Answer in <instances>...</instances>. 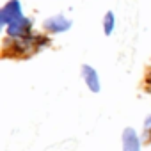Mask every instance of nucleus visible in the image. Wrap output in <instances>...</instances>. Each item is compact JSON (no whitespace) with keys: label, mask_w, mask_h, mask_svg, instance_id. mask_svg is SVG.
Segmentation results:
<instances>
[{"label":"nucleus","mask_w":151,"mask_h":151,"mask_svg":"<svg viewBox=\"0 0 151 151\" xmlns=\"http://www.w3.org/2000/svg\"><path fill=\"white\" fill-rule=\"evenodd\" d=\"M144 128H146V132H151V114L146 117V123H144Z\"/></svg>","instance_id":"obj_7"},{"label":"nucleus","mask_w":151,"mask_h":151,"mask_svg":"<svg viewBox=\"0 0 151 151\" xmlns=\"http://www.w3.org/2000/svg\"><path fill=\"white\" fill-rule=\"evenodd\" d=\"M147 82H149V84H151V75H149V77H147Z\"/></svg>","instance_id":"obj_8"},{"label":"nucleus","mask_w":151,"mask_h":151,"mask_svg":"<svg viewBox=\"0 0 151 151\" xmlns=\"http://www.w3.org/2000/svg\"><path fill=\"white\" fill-rule=\"evenodd\" d=\"M82 78L86 80V86L93 91V93H100L101 91V84H100V77L94 68H91L89 64L82 66Z\"/></svg>","instance_id":"obj_4"},{"label":"nucleus","mask_w":151,"mask_h":151,"mask_svg":"<svg viewBox=\"0 0 151 151\" xmlns=\"http://www.w3.org/2000/svg\"><path fill=\"white\" fill-rule=\"evenodd\" d=\"M20 18H23L20 0H9V2L2 7V11H0V25H4V27L14 23Z\"/></svg>","instance_id":"obj_1"},{"label":"nucleus","mask_w":151,"mask_h":151,"mask_svg":"<svg viewBox=\"0 0 151 151\" xmlns=\"http://www.w3.org/2000/svg\"><path fill=\"white\" fill-rule=\"evenodd\" d=\"M7 36L13 39H25L30 36V29H32V20L29 18H20L14 23L7 25Z\"/></svg>","instance_id":"obj_2"},{"label":"nucleus","mask_w":151,"mask_h":151,"mask_svg":"<svg viewBox=\"0 0 151 151\" xmlns=\"http://www.w3.org/2000/svg\"><path fill=\"white\" fill-rule=\"evenodd\" d=\"M43 27L52 34H60V32H66L71 29V20H68L64 14H55V16H50L48 20H45Z\"/></svg>","instance_id":"obj_3"},{"label":"nucleus","mask_w":151,"mask_h":151,"mask_svg":"<svg viewBox=\"0 0 151 151\" xmlns=\"http://www.w3.org/2000/svg\"><path fill=\"white\" fill-rule=\"evenodd\" d=\"M123 151H140V139L133 128H124L123 132Z\"/></svg>","instance_id":"obj_5"},{"label":"nucleus","mask_w":151,"mask_h":151,"mask_svg":"<svg viewBox=\"0 0 151 151\" xmlns=\"http://www.w3.org/2000/svg\"><path fill=\"white\" fill-rule=\"evenodd\" d=\"M114 27H116V16H114L112 11H109L105 14V18H103V30H105V34L110 36L114 32Z\"/></svg>","instance_id":"obj_6"}]
</instances>
